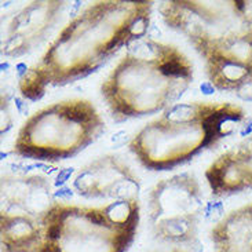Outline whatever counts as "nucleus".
<instances>
[{"mask_svg": "<svg viewBox=\"0 0 252 252\" xmlns=\"http://www.w3.org/2000/svg\"><path fill=\"white\" fill-rule=\"evenodd\" d=\"M152 1H96L69 22L39 63L20 80L21 95L36 102L47 86H65L96 72L123 47L146 37Z\"/></svg>", "mask_w": 252, "mask_h": 252, "instance_id": "nucleus-1", "label": "nucleus"}, {"mask_svg": "<svg viewBox=\"0 0 252 252\" xmlns=\"http://www.w3.org/2000/svg\"><path fill=\"white\" fill-rule=\"evenodd\" d=\"M193 82V65L175 46L143 37L131 43L127 54L101 86V94L120 123L168 109Z\"/></svg>", "mask_w": 252, "mask_h": 252, "instance_id": "nucleus-2", "label": "nucleus"}, {"mask_svg": "<svg viewBox=\"0 0 252 252\" xmlns=\"http://www.w3.org/2000/svg\"><path fill=\"white\" fill-rule=\"evenodd\" d=\"M247 120L244 109L230 102L177 103L146 124L131 139L129 149L146 168L171 170L240 132Z\"/></svg>", "mask_w": 252, "mask_h": 252, "instance_id": "nucleus-3", "label": "nucleus"}, {"mask_svg": "<svg viewBox=\"0 0 252 252\" xmlns=\"http://www.w3.org/2000/svg\"><path fill=\"white\" fill-rule=\"evenodd\" d=\"M139 200L99 207L55 201L40 219L39 252H127L139 225Z\"/></svg>", "mask_w": 252, "mask_h": 252, "instance_id": "nucleus-4", "label": "nucleus"}, {"mask_svg": "<svg viewBox=\"0 0 252 252\" xmlns=\"http://www.w3.org/2000/svg\"><path fill=\"white\" fill-rule=\"evenodd\" d=\"M106 124L86 99L57 102L24 123L11 155L37 161H58L77 155L99 139Z\"/></svg>", "mask_w": 252, "mask_h": 252, "instance_id": "nucleus-5", "label": "nucleus"}, {"mask_svg": "<svg viewBox=\"0 0 252 252\" xmlns=\"http://www.w3.org/2000/svg\"><path fill=\"white\" fill-rule=\"evenodd\" d=\"M165 25L189 40L198 54L252 33V1H163Z\"/></svg>", "mask_w": 252, "mask_h": 252, "instance_id": "nucleus-6", "label": "nucleus"}, {"mask_svg": "<svg viewBox=\"0 0 252 252\" xmlns=\"http://www.w3.org/2000/svg\"><path fill=\"white\" fill-rule=\"evenodd\" d=\"M204 205L201 184L194 174L181 172L160 179L148 193V218L155 237L197 251Z\"/></svg>", "mask_w": 252, "mask_h": 252, "instance_id": "nucleus-7", "label": "nucleus"}, {"mask_svg": "<svg viewBox=\"0 0 252 252\" xmlns=\"http://www.w3.org/2000/svg\"><path fill=\"white\" fill-rule=\"evenodd\" d=\"M73 190L89 200H139L141 179L122 157L106 155L76 172Z\"/></svg>", "mask_w": 252, "mask_h": 252, "instance_id": "nucleus-8", "label": "nucleus"}, {"mask_svg": "<svg viewBox=\"0 0 252 252\" xmlns=\"http://www.w3.org/2000/svg\"><path fill=\"white\" fill-rule=\"evenodd\" d=\"M68 1H32L13 17L1 41V55L31 54L47 40L61 21Z\"/></svg>", "mask_w": 252, "mask_h": 252, "instance_id": "nucleus-9", "label": "nucleus"}, {"mask_svg": "<svg viewBox=\"0 0 252 252\" xmlns=\"http://www.w3.org/2000/svg\"><path fill=\"white\" fill-rule=\"evenodd\" d=\"M50 179L34 175L1 177V211L41 219L55 201Z\"/></svg>", "mask_w": 252, "mask_h": 252, "instance_id": "nucleus-10", "label": "nucleus"}, {"mask_svg": "<svg viewBox=\"0 0 252 252\" xmlns=\"http://www.w3.org/2000/svg\"><path fill=\"white\" fill-rule=\"evenodd\" d=\"M205 178L215 196L252 189V135L222 153L205 171Z\"/></svg>", "mask_w": 252, "mask_h": 252, "instance_id": "nucleus-11", "label": "nucleus"}, {"mask_svg": "<svg viewBox=\"0 0 252 252\" xmlns=\"http://www.w3.org/2000/svg\"><path fill=\"white\" fill-rule=\"evenodd\" d=\"M214 252H252V203L233 210L210 232Z\"/></svg>", "mask_w": 252, "mask_h": 252, "instance_id": "nucleus-12", "label": "nucleus"}, {"mask_svg": "<svg viewBox=\"0 0 252 252\" xmlns=\"http://www.w3.org/2000/svg\"><path fill=\"white\" fill-rule=\"evenodd\" d=\"M0 236L1 252H39L41 244L40 219L1 211Z\"/></svg>", "mask_w": 252, "mask_h": 252, "instance_id": "nucleus-13", "label": "nucleus"}, {"mask_svg": "<svg viewBox=\"0 0 252 252\" xmlns=\"http://www.w3.org/2000/svg\"><path fill=\"white\" fill-rule=\"evenodd\" d=\"M225 217V207L222 201H208L204 205V211H203V218L208 222H215L218 223L219 220H222Z\"/></svg>", "mask_w": 252, "mask_h": 252, "instance_id": "nucleus-14", "label": "nucleus"}, {"mask_svg": "<svg viewBox=\"0 0 252 252\" xmlns=\"http://www.w3.org/2000/svg\"><path fill=\"white\" fill-rule=\"evenodd\" d=\"M10 98H14L8 91H3L1 94V129L0 134H6L13 127V116L10 115Z\"/></svg>", "mask_w": 252, "mask_h": 252, "instance_id": "nucleus-15", "label": "nucleus"}, {"mask_svg": "<svg viewBox=\"0 0 252 252\" xmlns=\"http://www.w3.org/2000/svg\"><path fill=\"white\" fill-rule=\"evenodd\" d=\"M73 172H75V168H73V167H68V168H62V170H60L58 175L55 177L54 186H57V188L65 186V184L69 181V178L73 175Z\"/></svg>", "mask_w": 252, "mask_h": 252, "instance_id": "nucleus-16", "label": "nucleus"}, {"mask_svg": "<svg viewBox=\"0 0 252 252\" xmlns=\"http://www.w3.org/2000/svg\"><path fill=\"white\" fill-rule=\"evenodd\" d=\"M73 194H75V190L70 189L69 186H62V188H58V189L54 191L55 200L60 198L62 201H69L70 198L73 197Z\"/></svg>", "mask_w": 252, "mask_h": 252, "instance_id": "nucleus-17", "label": "nucleus"}, {"mask_svg": "<svg viewBox=\"0 0 252 252\" xmlns=\"http://www.w3.org/2000/svg\"><path fill=\"white\" fill-rule=\"evenodd\" d=\"M13 101L14 103H15L17 112H18L20 115L27 116L28 113H29V103H28V99H25L24 96H14Z\"/></svg>", "mask_w": 252, "mask_h": 252, "instance_id": "nucleus-18", "label": "nucleus"}, {"mask_svg": "<svg viewBox=\"0 0 252 252\" xmlns=\"http://www.w3.org/2000/svg\"><path fill=\"white\" fill-rule=\"evenodd\" d=\"M110 141H112V145L115 148H120V146L126 145V142L128 141V134L126 131H119V132H116L115 135L112 136Z\"/></svg>", "mask_w": 252, "mask_h": 252, "instance_id": "nucleus-19", "label": "nucleus"}, {"mask_svg": "<svg viewBox=\"0 0 252 252\" xmlns=\"http://www.w3.org/2000/svg\"><path fill=\"white\" fill-rule=\"evenodd\" d=\"M200 91L204 94V95H212V94H215V91L217 89L214 87V84L210 82H203L200 84Z\"/></svg>", "mask_w": 252, "mask_h": 252, "instance_id": "nucleus-20", "label": "nucleus"}, {"mask_svg": "<svg viewBox=\"0 0 252 252\" xmlns=\"http://www.w3.org/2000/svg\"><path fill=\"white\" fill-rule=\"evenodd\" d=\"M250 135H252V120L248 117V120H247L246 123H244V126L240 129V136L248 138Z\"/></svg>", "mask_w": 252, "mask_h": 252, "instance_id": "nucleus-21", "label": "nucleus"}, {"mask_svg": "<svg viewBox=\"0 0 252 252\" xmlns=\"http://www.w3.org/2000/svg\"><path fill=\"white\" fill-rule=\"evenodd\" d=\"M28 70H29V68H28L25 62H20V63H17V65H15V72H17V76H18V79H20V80L24 77V76L27 75Z\"/></svg>", "mask_w": 252, "mask_h": 252, "instance_id": "nucleus-22", "label": "nucleus"}, {"mask_svg": "<svg viewBox=\"0 0 252 252\" xmlns=\"http://www.w3.org/2000/svg\"><path fill=\"white\" fill-rule=\"evenodd\" d=\"M82 4H83L82 1H73V3L70 4L69 17H73V18H76V15H79V10H80Z\"/></svg>", "mask_w": 252, "mask_h": 252, "instance_id": "nucleus-23", "label": "nucleus"}, {"mask_svg": "<svg viewBox=\"0 0 252 252\" xmlns=\"http://www.w3.org/2000/svg\"><path fill=\"white\" fill-rule=\"evenodd\" d=\"M170 252H188V251H184V250H179V248H174V250H172V251H170Z\"/></svg>", "mask_w": 252, "mask_h": 252, "instance_id": "nucleus-24", "label": "nucleus"}]
</instances>
